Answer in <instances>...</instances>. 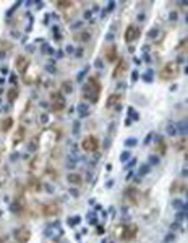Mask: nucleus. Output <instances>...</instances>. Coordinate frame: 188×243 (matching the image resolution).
I'll return each mask as SVG.
<instances>
[{"instance_id":"39448f33","label":"nucleus","mask_w":188,"mask_h":243,"mask_svg":"<svg viewBox=\"0 0 188 243\" xmlns=\"http://www.w3.org/2000/svg\"><path fill=\"white\" fill-rule=\"evenodd\" d=\"M125 198L128 199L130 203H131V204H138L139 203V191L136 190L135 186H130V188H127L125 190Z\"/></svg>"},{"instance_id":"ddd939ff","label":"nucleus","mask_w":188,"mask_h":243,"mask_svg":"<svg viewBox=\"0 0 188 243\" xmlns=\"http://www.w3.org/2000/svg\"><path fill=\"white\" fill-rule=\"evenodd\" d=\"M62 91L63 93H66V94L71 93V91H73V81H70V80L63 81L62 83Z\"/></svg>"},{"instance_id":"0eeeda50","label":"nucleus","mask_w":188,"mask_h":243,"mask_svg":"<svg viewBox=\"0 0 188 243\" xmlns=\"http://www.w3.org/2000/svg\"><path fill=\"white\" fill-rule=\"evenodd\" d=\"M138 36H139V29L136 28L135 24H130L125 31V42H133Z\"/></svg>"},{"instance_id":"6e6552de","label":"nucleus","mask_w":188,"mask_h":243,"mask_svg":"<svg viewBox=\"0 0 188 243\" xmlns=\"http://www.w3.org/2000/svg\"><path fill=\"white\" fill-rule=\"evenodd\" d=\"M136 232H138V227H136L135 224H131V225H128V227H123L122 240H131V238H135Z\"/></svg>"},{"instance_id":"7ed1b4c3","label":"nucleus","mask_w":188,"mask_h":243,"mask_svg":"<svg viewBox=\"0 0 188 243\" xmlns=\"http://www.w3.org/2000/svg\"><path fill=\"white\" fill-rule=\"evenodd\" d=\"M81 146H83V149L86 153H96L99 148V139L96 136H86L83 139V143H81Z\"/></svg>"},{"instance_id":"9b49d317","label":"nucleus","mask_w":188,"mask_h":243,"mask_svg":"<svg viewBox=\"0 0 188 243\" xmlns=\"http://www.w3.org/2000/svg\"><path fill=\"white\" fill-rule=\"evenodd\" d=\"M26 66H28V59L23 57V55H18L16 57V68H18V71L23 73L26 70Z\"/></svg>"},{"instance_id":"393cba45","label":"nucleus","mask_w":188,"mask_h":243,"mask_svg":"<svg viewBox=\"0 0 188 243\" xmlns=\"http://www.w3.org/2000/svg\"><path fill=\"white\" fill-rule=\"evenodd\" d=\"M41 120H42V122H44V123H45V122H47V115L44 114V115H42V117H41Z\"/></svg>"},{"instance_id":"aec40b11","label":"nucleus","mask_w":188,"mask_h":243,"mask_svg":"<svg viewBox=\"0 0 188 243\" xmlns=\"http://www.w3.org/2000/svg\"><path fill=\"white\" fill-rule=\"evenodd\" d=\"M148 172H149V165H144L143 169H141V172H139V177H141V175H144V174H148Z\"/></svg>"},{"instance_id":"b1692460","label":"nucleus","mask_w":188,"mask_h":243,"mask_svg":"<svg viewBox=\"0 0 188 243\" xmlns=\"http://www.w3.org/2000/svg\"><path fill=\"white\" fill-rule=\"evenodd\" d=\"M131 80H133V81H136V80H138V73H136V71H133V76H131Z\"/></svg>"},{"instance_id":"4468645a","label":"nucleus","mask_w":188,"mask_h":243,"mask_svg":"<svg viewBox=\"0 0 188 243\" xmlns=\"http://www.w3.org/2000/svg\"><path fill=\"white\" fill-rule=\"evenodd\" d=\"M119 101H120V96H119V94H112V96H109L107 107H112V105H115Z\"/></svg>"},{"instance_id":"9d476101","label":"nucleus","mask_w":188,"mask_h":243,"mask_svg":"<svg viewBox=\"0 0 188 243\" xmlns=\"http://www.w3.org/2000/svg\"><path fill=\"white\" fill-rule=\"evenodd\" d=\"M117 59H119V54H117V47L115 45H110V47L105 49V60L110 63L117 62Z\"/></svg>"},{"instance_id":"4be33fe9","label":"nucleus","mask_w":188,"mask_h":243,"mask_svg":"<svg viewBox=\"0 0 188 243\" xmlns=\"http://www.w3.org/2000/svg\"><path fill=\"white\" fill-rule=\"evenodd\" d=\"M128 157H130V153H127V154H122V157H120V159L125 160V159H128Z\"/></svg>"},{"instance_id":"20e7f679","label":"nucleus","mask_w":188,"mask_h":243,"mask_svg":"<svg viewBox=\"0 0 188 243\" xmlns=\"http://www.w3.org/2000/svg\"><path fill=\"white\" fill-rule=\"evenodd\" d=\"M13 237L18 243H26L29 238H31V232L28 229H16L13 232Z\"/></svg>"},{"instance_id":"f03ea898","label":"nucleus","mask_w":188,"mask_h":243,"mask_svg":"<svg viewBox=\"0 0 188 243\" xmlns=\"http://www.w3.org/2000/svg\"><path fill=\"white\" fill-rule=\"evenodd\" d=\"M159 75H160V80L170 81V80H174V78H177L178 75H180V66H178L177 62H167L162 66Z\"/></svg>"},{"instance_id":"f8f14e48","label":"nucleus","mask_w":188,"mask_h":243,"mask_svg":"<svg viewBox=\"0 0 188 243\" xmlns=\"http://www.w3.org/2000/svg\"><path fill=\"white\" fill-rule=\"evenodd\" d=\"M11 126H13V118L11 117H5L4 120H2V123H0V130H2L4 133H7Z\"/></svg>"},{"instance_id":"1a4fd4ad","label":"nucleus","mask_w":188,"mask_h":243,"mask_svg":"<svg viewBox=\"0 0 188 243\" xmlns=\"http://www.w3.org/2000/svg\"><path fill=\"white\" fill-rule=\"evenodd\" d=\"M125 70H127V62L120 59L119 62H117V65H115L114 71H112V78H120V76H122V73L125 71Z\"/></svg>"},{"instance_id":"f3484780","label":"nucleus","mask_w":188,"mask_h":243,"mask_svg":"<svg viewBox=\"0 0 188 243\" xmlns=\"http://www.w3.org/2000/svg\"><path fill=\"white\" fill-rule=\"evenodd\" d=\"M175 128H177V133L180 131L182 135H185V133H187V122H182L180 125H177Z\"/></svg>"},{"instance_id":"412c9836","label":"nucleus","mask_w":188,"mask_h":243,"mask_svg":"<svg viewBox=\"0 0 188 243\" xmlns=\"http://www.w3.org/2000/svg\"><path fill=\"white\" fill-rule=\"evenodd\" d=\"M156 34H157V29H151V31H149V37H151V39L156 37Z\"/></svg>"},{"instance_id":"2eb2a0df","label":"nucleus","mask_w":188,"mask_h":243,"mask_svg":"<svg viewBox=\"0 0 188 243\" xmlns=\"http://www.w3.org/2000/svg\"><path fill=\"white\" fill-rule=\"evenodd\" d=\"M68 182L70 183H75V185H80L81 183V177L78 174H70L68 175Z\"/></svg>"},{"instance_id":"a211bd4d","label":"nucleus","mask_w":188,"mask_h":243,"mask_svg":"<svg viewBox=\"0 0 188 243\" xmlns=\"http://www.w3.org/2000/svg\"><path fill=\"white\" fill-rule=\"evenodd\" d=\"M167 135H170V136L177 135V128H175V125H172V123H169L167 125Z\"/></svg>"},{"instance_id":"5701e85b","label":"nucleus","mask_w":188,"mask_h":243,"mask_svg":"<svg viewBox=\"0 0 188 243\" xmlns=\"http://www.w3.org/2000/svg\"><path fill=\"white\" fill-rule=\"evenodd\" d=\"M127 144H128V146H135V144H136V141H135V139L131 138V139H130L128 143H127Z\"/></svg>"},{"instance_id":"6ab92c4d","label":"nucleus","mask_w":188,"mask_h":243,"mask_svg":"<svg viewBox=\"0 0 188 243\" xmlns=\"http://www.w3.org/2000/svg\"><path fill=\"white\" fill-rule=\"evenodd\" d=\"M89 32H81V34H80V37H76L78 39V41H88V39H89Z\"/></svg>"},{"instance_id":"f257e3e1","label":"nucleus","mask_w":188,"mask_h":243,"mask_svg":"<svg viewBox=\"0 0 188 243\" xmlns=\"http://www.w3.org/2000/svg\"><path fill=\"white\" fill-rule=\"evenodd\" d=\"M99 94H101V83L98 81V78L91 76L84 86V97H88L91 102H98Z\"/></svg>"},{"instance_id":"dca6fc26","label":"nucleus","mask_w":188,"mask_h":243,"mask_svg":"<svg viewBox=\"0 0 188 243\" xmlns=\"http://www.w3.org/2000/svg\"><path fill=\"white\" fill-rule=\"evenodd\" d=\"M18 97V89L16 88H11L10 91H8V101H15Z\"/></svg>"},{"instance_id":"423d86ee","label":"nucleus","mask_w":188,"mask_h":243,"mask_svg":"<svg viewBox=\"0 0 188 243\" xmlns=\"http://www.w3.org/2000/svg\"><path fill=\"white\" fill-rule=\"evenodd\" d=\"M59 211H60V208H59L57 203H47V204L42 206V214H44L45 217H50V215L59 214Z\"/></svg>"}]
</instances>
